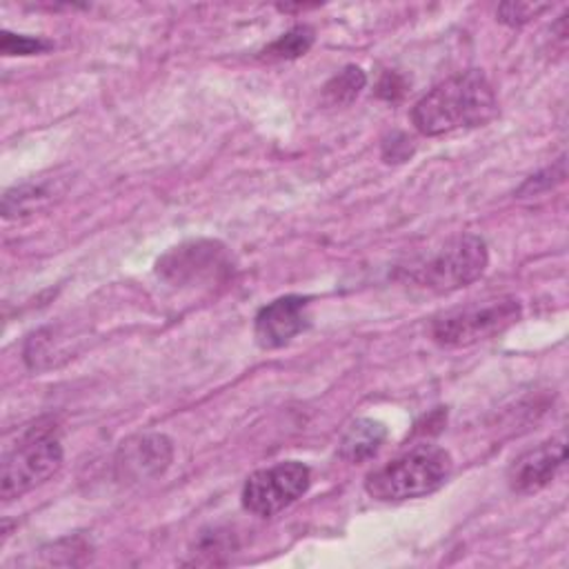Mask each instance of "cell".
<instances>
[{
  "label": "cell",
  "mask_w": 569,
  "mask_h": 569,
  "mask_svg": "<svg viewBox=\"0 0 569 569\" xmlns=\"http://www.w3.org/2000/svg\"><path fill=\"white\" fill-rule=\"evenodd\" d=\"M498 113V98L478 69L447 78L427 91L411 109V122L422 136H445L482 127Z\"/></svg>",
  "instance_id": "1"
},
{
  "label": "cell",
  "mask_w": 569,
  "mask_h": 569,
  "mask_svg": "<svg viewBox=\"0 0 569 569\" xmlns=\"http://www.w3.org/2000/svg\"><path fill=\"white\" fill-rule=\"evenodd\" d=\"M453 471V460L447 449L422 442L389 462L380 465L365 478V489L382 502H400L433 493Z\"/></svg>",
  "instance_id": "2"
},
{
  "label": "cell",
  "mask_w": 569,
  "mask_h": 569,
  "mask_svg": "<svg viewBox=\"0 0 569 569\" xmlns=\"http://www.w3.org/2000/svg\"><path fill=\"white\" fill-rule=\"evenodd\" d=\"M64 453L53 427H29L2 456L0 496L16 500L44 485L62 467Z\"/></svg>",
  "instance_id": "3"
},
{
  "label": "cell",
  "mask_w": 569,
  "mask_h": 569,
  "mask_svg": "<svg viewBox=\"0 0 569 569\" xmlns=\"http://www.w3.org/2000/svg\"><path fill=\"white\" fill-rule=\"evenodd\" d=\"M236 262L218 240L198 238L171 247L156 262V276L176 289H213L227 284Z\"/></svg>",
  "instance_id": "4"
},
{
  "label": "cell",
  "mask_w": 569,
  "mask_h": 569,
  "mask_svg": "<svg viewBox=\"0 0 569 569\" xmlns=\"http://www.w3.org/2000/svg\"><path fill=\"white\" fill-rule=\"evenodd\" d=\"M520 316L522 307L518 298L498 296L436 316L429 333L431 340L440 347H469L502 333L516 325Z\"/></svg>",
  "instance_id": "5"
},
{
  "label": "cell",
  "mask_w": 569,
  "mask_h": 569,
  "mask_svg": "<svg viewBox=\"0 0 569 569\" xmlns=\"http://www.w3.org/2000/svg\"><path fill=\"white\" fill-rule=\"evenodd\" d=\"M487 262V242L478 233H458L420 260L411 271V280L433 293H449L478 280Z\"/></svg>",
  "instance_id": "6"
},
{
  "label": "cell",
  "mask_w": 569,
  "mask_h": 569,
  "mask_svg": "<svg viewBox=\"0 0 569 569\" xmlns=\"http://www.w3.org/2000/svg\"><path fill=\"white\" fill-rule=\"evenodd\" d=\"M311 471L298 460L276 462L253 471L242 485V507L260 518H271L302 498L309 489Z\"/></svg>",
  "instance_id": "7"
},
{
  "label": "cell",
  "mask_w": 569,
  "mask_h": 569,
  "mask_svg": "<svg viewBox=\"0 0 569 569\" xmlns=\"http://www.w3.org/2000/svg\"><path fill=\"white\" fill-rule=\"evenodd\" d=\"M173 460V442L158 431L136 433L120 442L113 469L120 482H144L162 476Z\"/></svg>",
  "instance_id": "8"
},
{
  "label": "cell",
  "mask_w": 569,
  "mask_h": 569,
  "mask_svg": "<svg viewBox=\"0 0 569 569\" xmlns=\"http://www.w3.org/2000/svg\"><path fill=\"white\" fill-rule=\"evenodd\" d=\"M309 327V300L282 296L264 305L253 320V336L262 349H278Z\"/></svg>",
  "instance_id": "9"
},
{
  "label": "cell",
  "mask_w": 569,
  "mask_h": 569,
  "mask_svg": "<svg viewBox=\"0 0 569 569\" xmlns=\"http://www.w3.org/2000/svg\"><path fill=\"white\" fill-rule=\"evenodd\" d=\"M565 465V440L551 438L520 453L507 469V485L516 493H536L545 489Z\"/></svg>",
  "instance_id": "10"
},
{
  "label": "cell",
  "mask_w": 569,
  "mask_h": 569,
  "mask_svg": "<svg viewBox=\"0 0 569 569\" xmlns=\"http://www.w3.org/2000/svg\"><path fill=\"white\" fill-rule=\"evenodd\" d=\"M385 438L387 429L382 422L373 418H358L345 429L338 442V456L347 462H365L378 453Z\"/></svg>",
  "instance_id": "11"
},
{
  "label": "cell",
  "mask_w": 569,
  "mask_h": 569,
  "mask_svg": "<svg viewBox=\"0 0 569 569\" xmlns=\"http://www.w3.org/2000/svg\"><path fill=\"white\" fill-rule=\"evenodd\" d=\"M367 84V76L360 67L347 64L322 87V102L327 107H347L351 104Z\"/></svg>",
  "instance_id": "12"
},
{
  "label": "cell",
  "mask_w": 569,
  "mask_h": 569,
  "mask_svg": "<svg viewBox=\"0 0 569 569\" xmlns=\"http://www.w3.org/2000/svg\"><path fill=\"white\" fill-rule=\"evenodd\" d=\"M313 44V29L307 24H296L271 44H267L260 53L264 60H296L305 56Z\"/></svg>",
  "instance_id": "13"
},
{
  "label": "cell",
  "mask_w": 569,
  "mask_h": 569,
  "mask_svg": "<svg viewBox=\"0 0 569 569\" xmlns=\"http://www.w3.org/2000/svg\"><path fill=\"white\" fill-rule=\"evenodd\" d=\"M51 191L44 184H16L13 189H9L2 198V216L9 218H18V216H27L40 209V204L49 202Z\"/></svg>",
  "instance_id": "14"
},
{
  "label": "cell",
  "mask_w": 569,
  "mask_h": 569,
  "mask_svg": "<svg viewBox=\"0 0 569 569\" xmlns=\"http://www.w3.org/2000/svg\"><path fill=\"white\" fill-rule=\"evenodd\" d=\"M47 49H51L49 40L24 36V33L2 31V38H0V51L4 56H33V53H42Z\"/></svg>",
  "instance_id": "15"
},
{
  "label": "cell",
  "mask_w": 569,
  "mask_h": 569,
  "mask_svg": "<svg viewBox=\"0 0 569 569\" xmlns=\"http://www.w3.org/2000/svg\"><path fill=\"white\" fill-rule=\"evenodd\" d=\"M549 7L551 4H542V2H505L498 7L496 16L500 22H505L509 27H520V24L529 22L531 18H538Z\"/></svg>",
  "instance_id": "16"
},
{
  "label": "cell",
  "mask_w": 569,
  "mask_h": 569,
  "mask_svg": "<svg viewBox=\"0 0 569 569\" xmlns=\"http://www.w3.org/2000/svg\"><path fill=\"white\" fill-rule=\"evenodd\" d=\"M567 171H565V158H558L556 164L547 167L545 171L531 176L520 189H518V196H533V193H540V191H547V189H553L556 184H560L565 180Z\"/></svg>",
  "instance_id": "17"
},
{
  "label": "cell",
  "mask_w": 569,
  "mask_h": 569,
  "mask_svg": "<svg viewBox=\"0 0 569 569\" xmlns=\"http://www.w3.org/2000/svg\"><path fill=\"white\" fill-rule=\"evenodd\" d=\"M196 551H198V556H207V558L202 560V562H207V565L220 562L216 556H218V553H224V551H231L229 533H227V531H218V529H213L211 533H202L200 540H198V545H196Z\"/></svg>",
  "instance_id": "18"
},
{
  "label": "cell",
  "mask_w": 569,
  "mask_h": 569,
  "mask_svg": "<svg viewBox=\"0 0 569 569\" xmlns=\"http://www.w3.org/2000/svg\"><path fill=\"white\" fill-rule=\"evenodd\" d=\"M405 84L400 82V78L396 76V73H385L382 76V80H380V84H378V93L382 96V98H387V100H393V98H398L405 89H402Z\"/></svg>",
  "instance_id": "19"
}]
</instances>
